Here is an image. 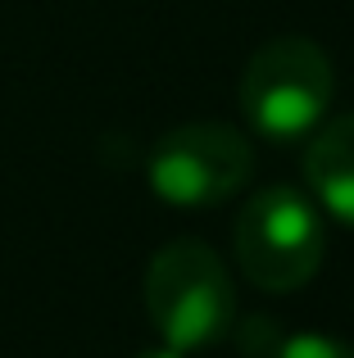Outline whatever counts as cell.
Masks as SVG:
<instances>
[{
	"mask_svg": "<svg viewBox=\"0 0 354 358\" xmlns=\"http://www.w3.org/2000/svg\"><path fill=\"white\" fill-rule=\"evenodd\" d=\"M146 313L160 341L177 354L227 341L236 327V290L227 263L200 241L164 245L146 268Z\"/></svg>",
	"mask_w": 354,
	"mask_h": 358,
	"instance_id": "1",
	"label": "cell"
},
{
	"mask_svg": "<svg viewBox=\"0 0 354 358\" xmlns=\"http://www.w3.org/2000/svg\"><path fill=\"white\" fill-rule=\"evenodd\" d=\"M332 59L309 36H273L250 55L241 73V114L268 141H304L327 122Z\"/></svg>",
	"mask_w": 354,
	"mask_h": 358,
	"instance_id": "2",
	"label": "cell"
},
{
	"mask_svg": "<svg viewBox=\"0 0 354 358\" xmlns=\"http://www.w3.org/2000/svg\"><path fill=\"white\" fill-rule=\"evenodd\" d=\"M232 250H236V268L259 290L291 295L309 286L323 268V254H327L323 213L295 186H264L236 213Z\"/></svg>",
	"mask_w": 354,
	"mask_h": 358,
	"instance_id": "3",
	"label": "cell"
},
{
	"mask_svg": "<svg viewBox=\"0 0 354 358\" xmlns=\"http://www.w3.org/2000/svg\"><path fill=\"white\" fill-rule=\"evenodd\" d=\"M146 177L164 204L213 209L255 177V150L236 127L186 122V127H173L169 136L155 141Z\"/></svg>",
	"mask_w": 354,
	"mask_h": 358,
	"instance_id": "4",
	"label": "cell"
},
{
	"mask_svg": "<svg viewBox=\"0 0 354 358\" xmlns=\"http://www.w3.org/2000/svg\"><path fill=\"white\" fill-rule=\"evenodd\" d=\"M304 182H309V195L332 218L354 227V114L323 122L309 136Z\"/></svg>",
	"mask_w": 354,
	"mask_h": 358,
	"instance_id": "5",
	"label": "cell"
},
{
	"mask_svg": "<svg viewBox=\"0 0 354 358\" xmlns=\"http://www.w3.org/2000/svg\"><path fill=\"white\" fill-rule=\"evenodd\" d=\"M268 358H354V345L323 331H304V336H282L268 350Z\"/></svg>",
	"mask_w": 354,
	"mask_h": 358,
	"instance_id": "6",
	"label": "cell"
},
{
	"mask_svg": "<svg viewBox=\"0 0 354 358\" xmlns=\"http://www.w3.org/2000/svg\"><path fill=\"white\" fill-rule=\"evenodd\" d=\"M136 358H186V354H177V350H169V345H155V350H141Z\"/></svg>",
	"mask_w": 354,
	"mask_h": 358,
	"instance_id": "7",
	"label": "cell"
}]
</instances>
